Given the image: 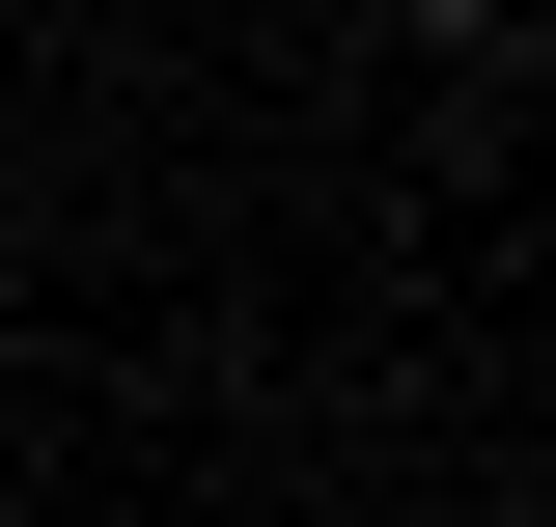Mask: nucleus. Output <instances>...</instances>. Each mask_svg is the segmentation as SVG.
Instances as JSON below:
<instances>
[{
	"mask_svg": "<svg viewBox=\"0 0 556 527\" xmlns=\"http://www.w3.org/2000/svg\"><path fill=\"white\" fill-rule=\"evenodd\" d=\"M390 28H501V0H390Z\"/></svg>",
	"mask_w": 556,
	"mask_h": 527,
	"instance_id": "f257e3e1",
	"label": "nucleus"
}]
</instances>
